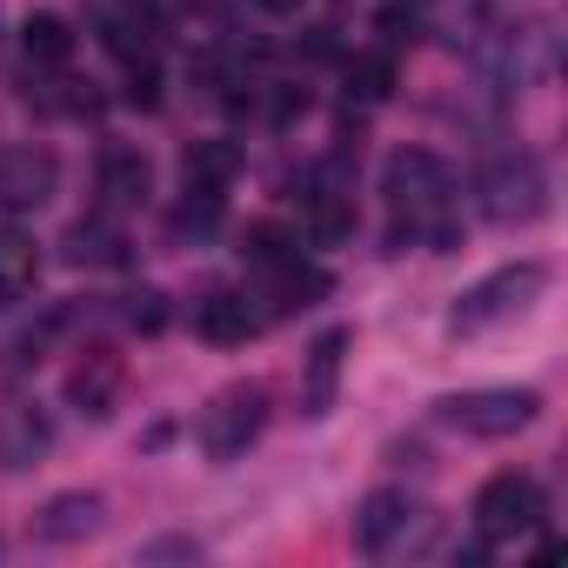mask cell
<instances>
[{
  "label": "cell",
  "instance_id": "5",
  "mask_svg": "<svg viewBox=\"0 0 568 568\" xmlns=\"http://www.w3.org/2000/svg\"><path fill=\"white\" fill-rule=\"evenodd\" d=\"M541 521V488L535 475H488L475 488V528L488 541H508V535H528Z\"/></svg>",
  "mask_w": 568,
  "mask_h": 568
},
{
  "label": "cell",
  "instance_id": "3",
  "mask_svg": "<svg viewBox=\"0 0 568 568\" xmlns=\"http://www.w3.org/2000/svg\"><path fill=\"white\" fill-rule=\"evenodd\" d=\"M382 194H388L395 214L422 221V214H435L448 201V161L435 148H395L388 168H382Z\"/></svg>",
  "mask_w": 568,
  "mask_h": 568
},
{
  "label": "cell",
  "instance_id": "14",
  "mask_svg": "<svg viewBox=\"0 0 568 568\" xmlns=\"http://www.w3.org/2000/svg\"><path fill=\"white\" fill-rule=\"evenodd\" d=\"M348 328H328L322 342H315V355H308V388H302V402H308V415H328V402H335V382H342V355H348Z\"/></svg>",
  "mask_w": 568,
  "mask_h": 568
},
{
  "label": "cell",
  "instance_id": "7",
  "mask_svg": "<svg viewBox=\"0 0 568 568\" xmlns=\"http://www.w3.org/2000/svg\"><path fill=\"white\" fill-rule=\"evenodd\" d=\"M548 181H541V168L528 161V154H515V161H501L495 174H488V214L495 221H535L548 201Z\"/></svg>",
  "mask_w": 568,
  "mask_h": 568
},
{
  "label": "cell",
  "instance_id": "17",
  "mask_svg": "<svg viewBox=\"0 0 568 568\" xmlns=\"http://www.w3.org/2000/svg\"><path fill=\"white\" fill-rule=\"evenodd\" d=\"M241 254H247L254 267L274 274V267H288V261H295V234L281 227V221H254V227L241 234Z\"/></svg>",
  "mask_w": 568,
  "mask_h": 568
},
{
  "label": "cell",
  "instance_id": "4",
  "mask_svg": "<svg viewBox=\"0 0 568 568\" xmlns=\"http://www.w3.org/2000/svg\"><path fill=\"white\" fill-rule=\"evenodd\" d=\"M261 422H267V395L261 388H221L201 408V448L214 462H234V455H247V442L261 435Z\"/></svg>",
  "mask_w": 568,
  "mask_h": 568
},
{
  "label": "cell",
  "instance_id": "19",
  "mask_svg": "<svg viewBox=\"0 0 568 568\" xmlns=\"http://www.w3.org/2000/svg\"><path fill=\"white\" fill-rule=\"evenodd\" d=\"M68 254H74V261H94V267H114V261L128 254V241H121V227H108V221H81V227L68 234Z\"/></svg>",
  "mask_w": 568,
  "mask_h": 568
},
{
  "label": "cell",
  "instance_id": "26",
  "mask_svg": "<svg viewBox=\"0 0 568 568\" xmlns=\"http://www.w3.org/2000/svg\"><path fill=\"white\" fill-rule=\"evenodd\" d=\"M128 108H161V74L148 61H134V74H128Z\"/></svg>",
  "mask_w": 568,
  "mask_h": 568
},
{
  "label": "cell",
  "instance_id": "12",
  "mask_svg": "<svg viewBox=\"0 0 568 568\" xmlns=\"http://www.w3.org/2000/svg\"><path fill=\"white\" fill-rule=\"evenodd\" d=\"M41 274V254H34V234H21L14 221H0V308H14Z\"/></svg>",
  "mask_w": 568,
  "mask_h": 568
},
{
  "label": "cell",
  "instance_id": "24",
  "mask_svg": "<svg viewBox=\"0 0 568 568\" xmlns=\"http://www.w3.org/2000/svg\"><path fill=\"white\" fill-rule=\"evenodd\" d=\"M375 28H382V41H388V48H402V41H415L422 8H415V0H388V8L375 14Z\"/></svg>",
  "mask_w": 568,
  "mask_h": 568
},
{
  "label": "cell",
  "instance_id": "21",
  "mask_svg": "<svg viewBox=\"0 0 568 568\" xmlns=\"http://www.w3.org/2000/svg\"><path fill=\"white\" fill-rule=\"evenodd\" d=\"M281 274V315H295V308H315L322 295H328V274L322 267H302V261H288V267H274Z\"/></svg>",
  "mask_w": 568,
  "mask_h": 568
},
{
  "label": "cell",
  "instance_id": "27",
  "mask_svg": "<svg viewBox=\"0 0 568 568\" xmlns=\"http://www.w3.org/2000/svg\"><path fill=\"white\" fill-rule=\"evenodd\" d=\"M308 54H315V61H335V28H315V34H308Z\"/></svg>",
  "mask_w": 568,
  "mask_h": 568
},
{
  "label": "cell",
  "instance_id": "10",
  "mask_svg": "<svg viewBox=\"0 0 568 568\" xmlns=\"http://www.w3.org/2000/svg\"><path fill=\"white\" fill-rule=\"evenodd\" d=\"M94 521H101V495L74 488V495H54V501L34 515V535H41V541H88Z\"/></svg>",
  "mask_w": 568,
  "mask_h": 568
},
{
  "label": "cell",
  "instance_id": "23",
  "mask_svg": "<svg viewBox=\"0 0 568 568\" xmlns=\"http://www.w3.org/2000/svg\"><path fill=\"white\" fill-rule=\"evenodd\" d=\"M214 221H221V194L214 187H187V201L174 207V227L181 234H207Z\"/></svg>",
  "mask_w": 568,
  "mask_h": 568
},
{
  "label": "cell",
  "instance_id": "15",
  "mask_svg": "<svg viewBox=\"0 0 568 568\" xmlns=\"http://www.w3.org/2000/svg\"><path fill=\"white\" fill-rule=\"evenodd\" d=\"M181 174H187V187H227L234 174H241V148L234 141H194L187 154H181Z\"/></svg>",
  "mask_w": 568,
  "mask_h": 568
},
{
  "label": "cell",
  "instance_id": "22",
  "mask_svg": "<svg viewBox=\"0 0 568 568\" xmlns=\"http://www.w3.org/2000/svg\"><path fill=\"white\" fill-rule=\"evenodd\" d=\"M348 94H362V101H388V94H395V61H388V54H362V61H348Z\"/></svg>",
  "mask_w": 568,
  "mask_h": 568
},
{
  "label": "cell",
  "instance_id": "18",
  "mask_svg": "<svg viewBox=\"0 0 568 568\" xmlns=\"http://www.w3.org/2000/svg\"><path fill=\"white\" fill-rule=\"evenodd\" d=\"M348 234H355V207L335 201V194H308V241H315V247H335V241H348Z\"/></svg>",
  "mask_w": 568,
  "mask_h": 568
},
{
  "label": "cell",
  "instance_id": "2",
  "mask_svg": "<svg viewBox=\"0 0 568 568\" xmlns=\"http://www.w3.org/2000/svg\"><path fill=\"white\" fill-rule=\"evenodd\" d=\"M535 388H475V395H448L442 402V422L475 435V442H508L535 422Z\"/></svg>",
  "mask_w": 568,
  "mask_h": 568
},
{
  "label": "cell",
  "instance_id": "29",
  "mask_svg": "<svg viewBox=\"0 0 568 568\" xmlns=\"http://www.w3.org/2000/svg\"><path fill=\"white\" fill-rule=\"evenodd\" d=\"M261 14H274V21H288V14H302V0H254Z\"/></svg>",
  "mask_w": 568,
  "mask_h": 568
},
{
  "label": "cell",
  "instance_id": "25",
  "mask_svg": "<svg viewBox=\"0 0 568 568\" xmlns=\"http://www.w3.org/2000/svg\"><path fill=\"white\" fill-rule=\"evenodd\" d=\"M128 322H134L141 335H161V328H168V295H154V288L128 295Z\"/></svg>",
  "mask_w": 568,
  "mask_h": 568
},
{
  "label": "cell",
  "instance_id": "1",
  "mask_svg": "<svg viewBox=\"0 0 568 568\" xmlns=\"http://www.w3.org/2000/svg\"><path fill=\"white\" fill-rule=\"evenodd\" d=\"M548 288V267L541 261H515V267H495V274H481L468 295H455V308H448V328L455 335H481V328H495V322H508V315H521L535 295Z\"/></svg>",
  "mask_w": 568,
  "mask_h": 568
},
{
  "label": "cell",
  "instance_id": "28",
  "mask_svg": "<svg viewBox=\"0 0 568 568\" xmlns=\"http://www.w3.org/2000/svg\"><path fill=\"white\" fill-rule=\"evenodd\" d=\"M295 114H308V94H281L274 101V121H295Z\"/></svg>",
  "mask_w": 568,
  "mask_h": 568
},
{
  "label": "cell",
  "instance_id": "13",
  "mask_svg": "<svg viewBox=\"0 0 568 568\" xmlns=\"http://www.w3.org/2000/svg\"><path fill=\"white\" fill-rule=\"evenodd\" d=\"M194 328H201V342H214V348H241L261 322H254V308H247L241 295H207L201 315H194Z\"/></svg>",
  "mask_w": 568,
  "mask_h": 568
},
{
  "label": "cell",
  "instance_id": "8",
  "mask_svg": "<svg viewBox=\"0 0 568 568\" xmlns=\"http://www.w3.org/2000/svg\"><path fill=\"white\" fill-rule=\"evenodd\" d=\"M121 382H128V368H121V355H108V348H88V362H74L68 368V402L81 408V415H114V402H121Z\"/></svg>",
  "mask_w": 568,
  "mask_h": 568
},
{
  "label": "cell",
  "instance_id": "11",
  "mask_svg": "<svg viewBox=\"0 0 568 568\" xmlns=\"http://www.w3.org/2000/svg\"><path fill=\"white\" fill-rule=\"evenodd\" d=\"M402 528H408V495H395V488H375V495L355 508V548H362V555H382Z\"/></svg>",
  "mask_w": 568,
  "mask_h": 568
},
{
  "label": "cell",
  "instance_id": "9",
  "mask_svg": "<svg viewBox=\"0 0 568 568\" xmlns=\"http://www.w3.org/2000/svg\"><path fill=\"white\" fill-rule=\"evenodd\" d=\"M148 187H154V161L141 154V148H108L101 154V194L114 201V207H134V201H148Z\"/></svg>",
  "mask_w": 568,
  "mask_h": 568
},
{
  "label": "cell",
  "instance_id": "6",
  "mask_svg": "<svg viewBox=\"0 0 568 568\" xmlns=\"http://www.w3.org/2000/svg\"><path fill=\"white\" fill-rule=\"evenodd\" d=\"M54 194V154L48 148H8L0 154V214L41 207Z\"/></svg>",
  "mask_w": 568,
  "mask_h": 568
},
{
  "label": "cell",
  "instance_id": "20",
  "mask_svg": "<svg viewBox=\"0 0 568 568\" xmlns=\"http://www.w3.org/2000/svg\"><path fill=\"white\" fill-rule=\"evenodd\" d=\"M41 448H48V422H41L34 408H21V415L8 422V435H0V462H8V468H28Z\"/></svg>",
  "mask_w": 568,
  "mask_h": 568
},
{
  "label": "cell",
  "instance_id": "16",
  "mask_svg": "<svg viewBox=\"0 0 568 568\" xmlns=\"http://www.w3.org/2000/svg\"><path fill=\"white\" fill-rule=\"evenodd\" d=\"M21 48H28L34 68H68V54H74V28H68L61 14H34V21L21 28Z\"/></svg>",
  "mask_w": 568,
  "mask_h": 568
}]
</instances>
